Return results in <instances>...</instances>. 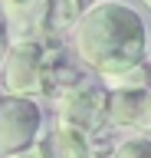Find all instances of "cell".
Wrapping results in <instances>:
<instances>
[{"label":"cell","mask_w":151,"mask_h":158,"mask_svg":"<svg viewBox=\"0 0 151 158\" xmlns=\"http://www.w3.org/2000/svg\"><path fill=\"white\" fill-rule=\"evenodd\" d=\"M69 33L72 53L79 56V63L99 76L138 66L145 63V53H148V30L141 13L118 0L92 3Z\"/></svg>","instance_id":"obj_1"},{"label":"cell","mask_w":151,"mask_h":158,"mask_svg":"<svg viewBox=\"0 0 151 158\" xmlns=\"http://www.w3.org/2000/svg\"><path fill=\"white\" fill-rule=\"evenodd\" d=\"M0 89L7 96H46V59L43 40H13L0 59Z\"/></svg>","instance_id":"obj_2"},{"label":"cell","mask_w":151,"mask_h":158,"mask_svg":"<svg viewBox=\"0 0 151 158\" xmlns=\"http://www.w3.org/2000/svg\"><path fill=\"white\" fill-rule=\"evenodd\" d=\"M105 109H109V89L99 86V82L76 79V82H69L56 92V122L79 128L89 138L109 128L105 125Z\"/></svg>","instance_id":"obj_3"},{"label":"cell","mask_w":151,"mask_h":158,"mask_svg":"<svg viewBox=\"0 0 151 158\" xmlns=\"http://www.w3.org/2000/svg\"><path fill=\"white\" fill-rule=\"evenodd\" d=\"M43 132V109L36 99L23 96H0V158L23 152L40 142Z\"/></svg>","instance_id":"obj_4"},{"label":"cell","mask_w":151,"mask_h":158,"mask_svg":"<svg viewBox=\"0 0 151 158\" xmlns=\"http://www.w3.org/2000/svg\"><path fill=\"white\" fill-rule=\"evenodd\" d=\"M7 13V30H20V40H40L46 36V17H50V0H0Z\"/></svg>","instance_id":"obj_5"},{"label":"cell","mask_w":151,"mask_h":158,"mask_svg":"<svg viewBox=\"0 0 151 158\" xmlns=\"http://www.w3.org/2000/svg\"><path fill=\"white\" fill-rule=\"evenodd\" d=\"M43 152H46V158H95L92 138L72 125H62V122H56V128L46 135Z\"/></svg>","instance_id":"obj_6"},{"label":"cell","mask_w":151,"mask_h":158,"mask_svg":"<svg viewBox=\"0 0 151 158\" xmlns=\"http://www.w3.org/2000/svg\"><path fill=\"white\" fill-rule=\"evenodd\" d=\"M145 89H112L109 92V109H105V125H112V128H135L138 125Z\"/></svg>","instance_id":"obj_7"},{"label":"cell","mask_w":151,"mask_h":158,"mask_svg":"<svg viewBox=\"0 0 151 158\" xmlns=\"http://www.w3.org/2000/svg\"><path fill=\"white\" fill-rule=\"evenodd\" d=\"M99 0H50V17H46V36H62L76 27V20Z\"/></svg>","instance_id":"obj_8"},{"label":"cell","mask_w":151,"mask_h":158,"mask_svg":"<svg viewBox=\"0 0 151 158\" xmlns=\"http://www.w3.org/2000/svg\"><path fill=\"white\" fill-rule=\"evenodd\" d=\"M105 79V89H145L151 86V69H148V59L138 63L131 69H121V73H112V76H102Z\"/></svg>","instance_id":"obj_9"},{"label":"cell","mask_w":151,"mask_h":158,"mask_svg":"<svg viewBox=\"0 0 151 158\" xmlns=\"http://www.w3.org/2000/svg\"><path fill=\"white\" fill-rule=\"evenodd\" d=\"M112 158H151V138L148 135H128L112 148Z\"/></svg>","instance_id":"obj_10"},{"label":"cell","mask_w":151,"mask_h":158,"mask_svg":"<svg viewBox=\"0 0 151 158\" xmlns=\"http://www.w3.org/2000/svg\"><path fill=\"white\" fill-rule=\"evenodd\" d=\"M138 132H148L151 135V86L145 89V96H141V115H138Z\"/></svg>","instance_id":"obj_11"},{"label":"cell","mask_w":151,"mask_h":158,"mask_svg":"<svg viewBox=\"0 0 151 158\" xmlns=\"http://www.w3.org/2000/svg\"><path fill=\"white\" fill-rule=\"evenodd\" d=\"M7 158H46V152H43V145L36 142V145L23 148V152H13V155H7Z\"/></svg>","instance_id":"obj_12"},{"label":"cell","mask_w":151,"mask_h":158,"mask_svg":"<svg viewBox=\"0 0 151 158\" xmlns=\"http://www.w3.org/2000/svg\"><path fill=\"white\" fill-rule=\"evenodd\" d=\"M7 46H10V30H7V23H3V17H0V59H3V53H7Z\"/></svg>","instance_id":"obj_13"},{"label":"cell","mask_w":151,"mask_h":158,"mask_svg":"<svg viewBox=\"0 0 151 158\" xmlns=\"http://www.w3.org/2000/svg\"><path fill=\"white\" fill-rule=\"evenodd\" d=\"M141 3H145V7H148V10H151V0H141Z\"/></svg>","instance_id":"obj_14"},{"label":"cell","mask_w":151,"mask_h":158,"mask_svg":"<svg viewBox=\"0 0 151 158\" xmlns=\"http://www.w3.org/2000/svg\"><path fill=\"white\" fill-rule=\"evenodd\" d=\"M148 69H151V59H148Z\"/></svg>","instance_id":"obj_15"},{"label":"cell","mask_w":151,"mask_h":158,"mask_svg":"<svg viewBox=\"0 0 151 158\" xmlns=\"http://www.w3.org/2000/svg\"><path fill=\"white\" fill-rule=\"evenodd\" d=\"M0 96H3V92H0Z\"/></svg>","instance_id":"obj_16"}]
</instances>
